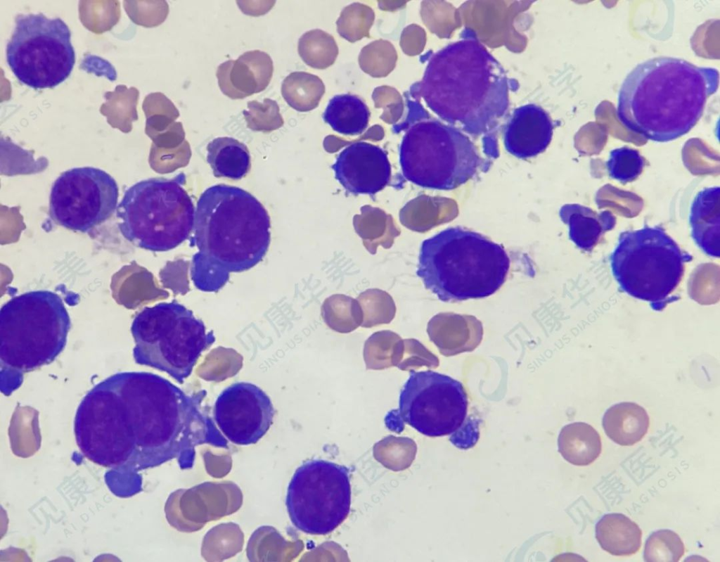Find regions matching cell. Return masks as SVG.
Segmentation results:
<instances>
[{"mask_svg": "<svg viewBox=\"0 0 720 562\" xmlns=\"http://www.w3.org/2000/svg\"><path fill=\"white\" fill-rule=\"evenodd\" d=\"M125 421L135 447L126 465L135 471L176 461L191 468L196 447L224 443L202 405L205 392L188 395L167 379L150 372L113 374Z\"/></svg>", "mask_w": 720, "mask_h": 562, "instance_id": "6da1fadb", "label": "cell"}, {"mask_svg": "<svg viewBox=\"0 0 720 562\" xmlns=\"http://www.w3.org/2000/svg\"><path fill=\"white\" fill-rule=\"evenodd\" d=\"M719 71L660 56L638 64L618 93L617 117L629 131L657 142L687 134L719 87Z\"/></svg>", "mask_w": 720, "mask_h": 562, "instance_id": "7a4b0ae2", "label": "cell"}, {"mask_svg": "<svg viewBox=\"0 0 720 562\" xmlns=\"http://www.w3.org/2000/svg\"><path fill=\"white\" fill-rule=\"evenodd\" d=\"M416 93L442 120L474 136L494 128L509 107L506 72L474 36L434 53Z\"/></svg>", "mask_w": 720, "mask_h": 562, "instance_id": "3957f363", "label": "cell"}, {"mask_svg": "<svg viewBox=\"0 0 720 562\" xmlns=\"http://www.w3.org/2000/svg\"><path fill=\"white\" fill-rule=\"evenodd\" d=\"M510 266L502 245L451 226L422 242L416 274L439 300L454 302L493 295L506 281Z\"/></svg>", "mask_w": 720, "mask_h": 562, "instance_id": "277c9868", "label": "cell"}, {"mask_svg": "<svg viewBox=\"0 0 720 562\" xmlns=\"http://www.w3.org/2000/svg\"><path fill=\"white\" fill-rule=\"evenodd\" d=\"M270 229L268 212L255 196L237 186L217 184L198 200L193 243L229 272H241L265 256Z\"/></svg>", "mask_w": 720, "mask_h": 562, "instance_id": "5b68a950", "label": "cell"}, {"mask_svg": "<svg viewBox=\"0 0 720 562\" xmlns=\"http://www.w3.org/2000/svg\"><path fill=\"white\" fill-rule=\"evenodd\" d=\"M70 328L57 293L38 290L13 297L0 311L1 392L8 395L23 375L52 362L63 350Z\"/></svg>", "mask_w": 720, "mask_h": 562, "instance_id": "8992f818", "label": "cell"}, {"mask_svg": "<svg viewBox=\"0 0 720 562\" xmlns=\"http://www.w3.org/2000/svg\"><path fill=\"white\" fill-rule=\"evenodd\" d=\"M184 178H150L127 189L116 210L126 240L146 250L167 251L188 238L195 209L182 186Z\"/></svg>", "mask_w": 720, "mask_h": 562, "instance_id": "52a82bcc", "label": "cell"}, {"mask_svg": "<svg viewBox=\"0 0 720 562\" xmlns=\"http://www.w3.org/2000/svg\"><path fill=\"white\" fill-rule=\"evenodd\" d=\"M131 332L136 363L165 372L180 384L215 341L213 331L176 300L144 307L134 317Z\"/></svg>", "mask_w": 720, "mask_h": 562, "instance_id": "ba28073f", "label": "cell"}, {"mask_svg": "<svg viewBox=\"0 0 720 562\" xmlns=\"http://www.w3.org/2000/svg\"><path fill=\"white\" fill-rule=\"evenodd\" d=\"M612 274L622 290L662 310L679 286L686 262L682 250L661 226L623 231L610 257Z\"/></svg>", "mask_w": 720, "mask_h": 562, "instance_id": "9c48e42d", "label": "cell"}, {"mask_svg": "<svg viewBox=\"0 0 720 562\" xmlns=\"http://www.w3.org/2000/svg\"><path fill=\"white\" fill-rule=\"evenodd\" d=\"M404 177L425 189L449 191L471 179L482 165L479 151L459 129L437 120L417 122L399 146Z\"/></svg>", "mask_w": 720, "mask_h": 562, "instance_id": "30bf717a", "label": "cell"}, {"mask_svg": "<svg viewBox=\"0 0 720 562\" xmlns=\"http://www.w3.org/2000/svg\"><path fill=\"white\" fill-rule=\"evenodd\" d=\"M6 45V61L15 77L35 89H51L70 76L75 63L68 26L60 18L19 14Z\"/></svg>", "mask_w": 720, "mask_h": 562, "instance_id": "8fae6325", "label": "cell"}, {"mask_svg": "<svg viewBox=\"0 0 720 562\" xmlns=\"http://www.w3.org/2000/svg\"><path fill=\"white\" fill-rule=\"evenodd\" d=\"M285 506L297 530L312 535L331 532L350 511L349 469L323 459L305 461L289 483Z\"/></svg>", "mask_w": 720, "mask_h": 562, "instance_id": "7c38bea8", "label": "cell"}, {"mask_svg": "<svg viewBox=\"0 0 720 562\" xmlns=\"http://www.w3.org/2000/svg\"><path fill=\"white\" fill-rule=\"evenodd\" d=\"M74 433L84 456L99 466L120 468L130 460L135 439L107 378L95 385L80 402Z\"/></svg>", "mask_w": 720, "mask_h": 562, "instance_id": "4fadbf2b", "label": "cell"}, {"mask_svg": "<svg viewBox=\"0 0 720 562\" xmlns=\"http://www.w3.org/2000/svg\"><path fill=\"white\" fill-rule=\"evenodd\" d=\"M468 406L460 381L431 370L411 371L394 412L420 433L441 437L454 433L464 424Z\"/></svg>", "mask_w": 720, "mask_h": 562, "instance_id": "5bb4252c", "label": "cell"}, {"mask_svg": "<svg viewBox=\"0 0 720 562\" xmlns=\"http://www.w3.org/2000/svg\"><path fill=\"white\" fill-rule=\"evenodd\" d=\"M116 181L103 170L83 167L62 172L49 197V217L65 229L86 232L108 219L117 207Z\"/></svg>", "mask_w": 720, "mask_h": 562, "instance_id": "9a60e30c", "label": "cell"}, {"mask_svg": "<svg viewBox=\"0 0 720 562\" xmlns=\"http://www.w3.org/2000/svg\"><path fill=\"white\" fill-rule=\"evenodd\" d=\"M275 410L267 394L249 382L224 388L213 407L214 421L222 435L237 445L257 443L273 423Z\"/></svg>", "mask_w": 720, "mask_h": 562, "instance_id": "2e32d148", "label": "cell"}, {"mask_svg": "<svg viewBox=\"0 0 720 562\" xmlns=\"http://www.w3.org/2000/svg\"><path fill=\"white\" fill-rule=\"evenodd\" d=\"M332 169L347 192L373 195L390 182L391 165L387 152L364 141L354 142L338 155Z\"/></svg>", "mask_w": 720, "mask_h": 562, "instance_id": "e0dca14e", "label": "cell"}, {"mask_svg": "<svg viewBox=\"0 0 720 562\" xmlns=\"http://www.w3.org/2000/svg\"><path fill=\"white\" fill-rule=\"evenodd\" d=\"M553 132L551 117L541 106L529 103L515 108L503 132L505 149L520 159H527L544 152Z\"/></svg>", "mask_w": 720, "mask_h": 562, "instance_id": "ac0fdd59", "label": "cell"}, {"mask_svg": "<svg viewBox=\"0 0 720 562\" xmlns=\"http://www.w3.org/2000/svg\"><path fill=\"white\" fill-rule=\"evenodd\" d=\"M274 71L270 56L262 51H247L236 60L218 66L217 77L222 93L232 99H243L264 91Z\"/></svg>", "mask_w": 720, "mask_h": 562, "instance_id": "d6986e66", "label": "cell"}, {"mask_svg": "<svg viewBox=\"0 0 720 562\" xmlns=\"http://www.w3.org/2000/svg\"><path fill=\"white\" fill-rule=\"evenodd\" d=\"M720 189L707 187L700 191L691 204L689 223L692 238L697 245L707 255L719 257Z\"/></svg>", "mask_w": 720, "mask_h": 562, "instance_id": "ffe728a7", "label": "cell"}, {"mask_svg": "<svg viewBox=\"0 0 720 562\" xmlns=\"http://www.w3.org/2000/svg\"><path fill=\"white\" fill-rule=\"evenodd\" d=\"M559 215L569 229L570 239L585 251L591 250L603 234L612 230L616 224L614 215L603 210L599 212L580 204H565Z\"/></svg>", "mask_w": 720, "mask_h": 562, "instance_id": "44dd1931", "label": "cell"}, {"mask_svg": "<svg viewBox=\"0 0 720 562\" xmlns=\"http://www.w3.org/2000/svg\"><path fill=\"white\" fill-rule=\"evenodd\" d=\"M608 437L622 446H631L647 433L650 419L643 407L634 402H620L610 407L603 417Z\"/></svg>", "mask_w": 720, "mask_h": 562, "instance_id": "7402d4cb", "label": "cell"}, {"mask_svg": "<svg viewBox=\"0 0 720 562\" xmlns=\"http://www.w3.org/2000/svg\"><path fill=\"white\" fill-rule=\"evenodd\" d=\"M642 531L622 513L604 515L596 525V538L601 548L614 556H629L639 551Z\"/></svg>", "mask_w": 720, "mask_h": 562, "instance_id": "603a6c76", "label": "cell"}, {"mask_svg": "<svg viewBox=\"0 0 720 562\" xmlns=\"http://www.w3.org/2000/svg\"><path fill=\"white\" fill-rule=\"evenodd\" d=\"M207 161L216 177L240 179L251 167L246 145L232 137H218L207 146Z\"/></svg>", "mask_w": 720, "mask_h": 562, "instance_id": "cb8c5ba5", "label": "cell"}, {"mask_svg": "<svg viewBox=\"0 0 720 562\" xmlns=\"http://www.w3.org/2000/svg\"><path fill=\"white\" fill-rule=\"evenodd\" d=\"M558 451L569 463L575 466H587L600 454L601 438L591 425L577 422L565 426L558 439Z\"/></svg>", "mask_w": 720, "mask_h": 562, "instance_id": "d4e9b609", "label": "cell"}, {"mask_svg": "<svg viewBox=\"0 0 720 562\" xmlns=\"http://www.w3.org/2000/svg\"><path fill=\"white\" fill-rule=\"evenodd\" d=\"M323 118L334 131L354 136L361 134L367 128L370 111L358 96L339 94L330 100Z\"/></svg>", "mask_w": 720, "mask_h": 562, "instance_id": "484cf974", "label": "cell"}, {"mask_svg": "<svg viewBox=\"0 0 720 562\" xmlns=\"http://www.w3.org/2000/svg\"><path fill=\"white\" fill-rule=\"evenodd\" d=\"M325 93V86L316 75L293 72L283 81L281 94L286 103L299 112L316 108Z\"/></svg>", "mask_w": 720, "mask_h": 562, "instance_id": "4316f807", "label": "cell"}, {"mask_svg": "<svg viewBox=\"0 0 720 562\" xmlns=\"http://www.w3.org/2000/svg\"><path fill=\"white\" fill-rule=\"evenodd\" d=\"M139 92L135 87L127 89L125 85H117L114 91L104 94L106 102L103 103L100 112L107 117L108 122L113 127L128 132L131 129V122L138 120L136 105Z\"/></svg>", "mask_w": 720, "mask_h": 562, "instance_id": "83f0119b", "label": "cell"}, {"mask_svg": "<svg viewBox=\"0 0 720 562\" xmlns=\"http://www.w3.org/2000/svg\"><path fill=\"white\" fill-rule=\"evenodd\" d=\"M297 49L302 60L316 69H326L332 65L338 55L334 37L319 29L303 34L298 41Z\"/></svg>", "mask_w": 720, "mask_h": 562, "instance_id": "f1b7e54d", "label": "cell"}, {"mask_svg": "<svg viewBox=\"0 0 720 562\" xmlns=\"http://www.w3.org/2000/svg\"><path fill=\"white\" fill-rule=\"evenodd\" d=\"M397 53L389 41L378 39L362 48L359 56L361 69L373 77L387 76L395 68Z\"/></svg>", "mask_w": 720, "mask_h": 562, "instance_id": "f546056e", "label": "cell"}, {"mask_svg": "<svg viewBox=\"0 0 720 562\" xmlns=\"http://www.w3.org/2000/svg\"><path fill=\"white\" fill-rule=\"evenodd\" d=\"M375 13L368 6L355 2L343 8L336 22L338 34L350 42L370 37Z\"/></svg>", "mask_w": 720, "mask_h": 562, "instance_id": "4dcf8cb0", "label": "cell"}, {"mask_svg": "<svg viewBox=\"0 0 720 562\" xmlns=\"http://www.w3.org/2000/svg\"><path fill=\"white\" fill-rule=\"evenodd\" d=\"M230 272L207 255L198 252L192 259L191 277L195 286L205 292H216L229 281Z\"/></svg>", "mask_w": 720, "mask_h": 562, "instance_id": "1f68e13d", "label": "cell"}, {"mask_svg": "<svg viewBox=\"0 0 720 562\" xmlns=\"http://www.w3.org/2000/svg\"><path fill=\"white\" fill-rule=\"evenodd\" d=\"M684 552V544L680 537L672 530L664 529L653 532L647 539L643 558L648 562H677Z\"/></svg>", "mask_w": 720, "mask_h": 562, "instance_id": "d6a6232c", "label": "cell"}, {"mask_svg": "<svg viewBox=\"0 0 720 562\" xmlns=\"http://www.w3.org/2000/svg\"><path fill=\"white\" fill-rule=\"evenodd\" d=\"M645 164V158L638 150L622 146L610 152L606 167L611 178L626 184L638 178Z\"/></svg>", "mask_w": 720, "mask_h": 562, "instance_id": "836d02e7", "label": "cell"}, {"mask_svg": "<svg viewBox=\"0 0 720 562\" xmlns=\"http://www.w3.org/2000/svg\"><path fill=\"white\" fill-rule=\"evenodd\" d=\"M248 110L243 113L247 127L252 131L270 132L281 127L284 121L276 101L264 98L262 103L248 102Z\"/></svg>", "mask_w": 720, "mask_h": 562, "instance_id": "e575fe53", "label": "cell"}, {"mask_svg": "<svg viewBox=\"0 0 720 562\" xmlns=\"http://www.w3.org/2000/svg\"><path fill=\"white\" fill-rule=\"evenodd\" d=\"M8 435L12 452L18 456L30 457L40 448L41 437L37 421L28 425L12 421Z\"/></svg>", "mask_w": 720, "mask_h": 562, "instance_id": "d590c367", "label": "cell"}, {"mask_svg": "<svg viewBox=\"0 0 720 562\" xmlns=\"http://www.w3.org/2000/svg\"><path fill=\"white\" fill-rule=\"evenodd\" d=\"M375 108H382L380 118L387 124L396 123L404 112V102L399 91L389 86L376 87L372 94Z\"/></svg>", "mask_w": 720, "mask_h": 562, "instance_id": "8d00e7d4", "label": "cell"}]
</instances>
